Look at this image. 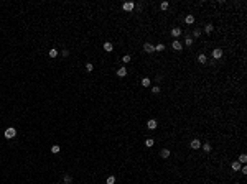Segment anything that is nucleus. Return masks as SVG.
<instances>
[{"instance_id":"obj_1","label":"nucleus","mask_w":247,"mask_h":184,"mask_svg":"<svg viewBox=\"0 0 247 184\" xmlns=\"http://www.w3.org/2000/svg\"><path fill=\"white\" fill-rule=\"evenodd\" d=\"M15 135H16V130L13 128V127H10V128H7V130H5V136H7V138H13Z\"/></svg>"},{"instance_id":"obj_2","label":"nucleus","mask_w":247,"mask_h":184,"mask_svg":"<svg viewBox=\"0 0 247 184\" xmlns=\"http://www.w3.org/2000/svg\"><path fill=\"white\" fill-rule=\"evenodd\" d=\"M222 49L221 48H216V49H213V58H216V59H219V58H222Z\"/></svg>"},{"instance_id":"obj_3","label":"nucleus","mask_w":247,"mask_h":184,"mask_svg":"<svg viewBox=\"0 0 247 184\" xmlns=\"http://www.w3.org/2000/svg\"><path fill=\"white\" fill-rule=\"evenodd\" d=\"M133 8H135V3H133V2H125V3H124V10L125 12H132Z\"/></svg>"},{"instance_id":"obj_4","label":"nucleus","mask_w":247,"mask_h":184,"mask_svg":"<svg viewBox=\"0 0 247 184\" xmlns=\"http://www.w3.org/2000/svg\"><path fill=\"white\" fill-rule=\"evenodd\" d=\"M143 51H145V53H153L155 46H153V44H150V43H145V44H143Z\"/></svg>"},{"instance_id":"obj_5","label":"nucleus","mask_w":247,"mask_h":184,"mask_svg":"<svg viewBox=\"0 0 247 184\" xmlns=\"http://www.w3.org/2000/svg\"><path fill=\"white\" fill-rule=\"evenodd\" d=\"M201 145H203V143H201L199 140H193L191 143H189V146H191L193 150H198V148H201Z\"/></svg>"},{"instance_id":"obj_6","label":"nucleus","mask_w":247,"mask_h":184,"mask_svg":"<svg viewBox=\"0 0 247 184\" xmlns=\"http://www.w3.org/2000/svg\"><path fill=\"white\" fill-rule=\"evenodd\" d=\"M171 46H173V49H176V51H181V49H183V44H181L180 41H176V39L171 43Z\"/></svg>"},{"instance_id":"obj_7","label":"nucleus","mask_w":247,"mask_h":184,"mask_svg":"<svg viewBox=\"0 0 247 184\" xmlns=\"http://www.w3.org/2000/svg\"><path fill=\"white\" fill-rule=\"evenodd\" d=\"M181 35V28H178V26H175V28H171V36H180Z\"/></svg>"},{"instance_id":"obj_8","label":"nucleus","mask_w":247,"mask_h":184,"mask_svg":"<svg viewBox=\"0 0 247 184\" xmlns=\"http://www.w3.org/2000/svg\"><path fill=\"white\" fill-rule=\"evenodd\" d=\"M117 76L119 77H124V76H127V69L122 66V67H119V71H117Z\"/></svg>"},{"instance_id":"obj_9","label":"nucleus","mask_w":247,"mask_h":184,"mask_svg":"<svg viewBox=\"0 0 247 184\" xmlns=\"http://www.w3.org/2000/svg\"><path fill=\"white\" fill-rule=\"evenodd\" d=\"M147 127L150 128V130H155V128H157V120H148Z\"/></svg>"},{"instance_id":"obj_10","label":"nucleus","mask_w":247,"mask_h":184,"mask_svg":"<svg viewBox=\"0 0 247 184\" xmlns=\"http://www.w3.org/2000/svg\"><path fill=\"white\" fill-rule=\"evenodd\" d=\"M185 22H186L188 25H193V23H194V16H193V15H186V16H185Z\"/></svg>"},{"instance_id":"obj_11","label":"nucleus","mask_w":247,"mask_h":184,"mask_svg":"<svg viewBox=\"0 0 247 184\" xmlns=\"http://www.w3.org/2000/svg\"><path fill=\"white\" fill-rule=\"evenodd\" d=\"M104 49L107 51V53H110V51L114 49V46H112V43H109V41H105V43H104Z\"/></svg>"},{"instance_id":"obj_12","label":"nucleus","mask_w":247,"mask_h":184,"mask_svg":"<svg viewBox=\"0 0 247 184\" xmlns=\"http://www.w3.org/2000/svg\"><path fill=\"white\" fill-rule=\"evenodd\" d=\"M231 168L234 169V171H241V163H239V161H234L232 164H231Z\"/></svg>"},{"instance_id":"obj_13","label":"nucleus","mask_w":247,"mask_h":184,"mask_svg":"<svg viewBox=\"0 0 247 184\" xmlns=\"http://www.w3.org/2000/svg\"><path fill=\"white\" fill-rule=\"evenodd\" d=\"M198 61H199L201 64H206V61H208V58H206V54H199V56H198Z\"/></svg>"},{"instance_id":"obj_14","label":"nucleus","mask_w":247,"mask_h":184,"mask_svg":"<svg viewBox=\"0 0 247 184\" xmlns=\"http://www.w3.org/2000/svg\"><path fill=\"white\" fill-rule=\"evenodd\" d=\"M153 145H155V141L152 140V138H147V140H145V146H147V148H152Z\"/></svg>"},{"instance_id":"obj_15","label":"nucleus","mask_w":247,"mask_h":184,"mask_svg":"<svg viewBox=\"0 0 247 184\" xmlns=\"http://www.w3.org/2000/svg\"><path fill=\"white\" fill-rule=\"evenodd\" d=\"M239 163H242V164H246V163H247V155H244V153H242L241 156H239Z\"/></svg>"},{"instance_id":"obj_16","label":"nucleus","mask_w":247,"mask_h":184,"mask_svg":"<svg viewBox=\"0 0 247 184\" xmlns=\"http://www.w3.org/2000/svg\"><path fill=\"white\" fill-rule=\"evenodd\" d=\"M160 156H161V158H168V156H170V150H161Z\"/></svg>"},{"instance_id":"obj_17","label":"nucleus","mask_w":247,"mask_h":184,"mask_svg":"<svg viewBox=\"0 0 247 184\" xmlns=\"http://www.w3.org/2000/svg\"><path fill=\"white\" fill-rule=\"evenodd\" d=\"M213 30H214V26L211 25V23H209V25H206V28H204V31L208 33V35H211V31H213Z\"/></svg>"},{"instance_id":"obj_18","label":"nucleus","mask_w":247,"mask_h":184,"mask_svg":"<svg viewBox=\"0 0 247 184\" xmlns=\"http://www.w3.org/2000/svg\"><path fill=\"white\" fill-rule=\"evenodd\" d=\"M201 146H203V150H204L206 153L211 151V143H204V145H201Z\"/></svg>"},{"instance_id":"obj_19","label":"nucleus","mask_w":247,"mask_h":184,"mask_svg":"<svg viewBox=\"0 0 247 184\" xmlns=\"http://www.w3.org/2000/svg\"><path fill=\"white\" fill-rule=\"evenodd\" d=\"M142 86H143V87H148V86H150V79H148V77H143V79H142Z\"/></svg>"},{"instance_id":"obj_20","label":"nucleus","mask_w":247,"mask_h":184,"mask_svg":"<svg viewBox=\"0 0 247 184\" xmlns=\"http://www.w3.org/2000/svg\"><path fill=\"white\" fill-rule=\"evenodd\" d=\"M185 44H186V46H191V44H193V36H186V39H185Z\"/></svg>"},{"instance_id":"obj_21","label":"nucleus","mask_w":247,"mask_h":184,"mask_svg":"<svg viewBox=\"0 0 247 184\" xmlns=\"http://www.w3.org/2000/svg\"><path fill=\"white\" fill-rule=\"evenodd\" d=\"M49 58H56V56H58V51H56V49L55 48H53V49H49Z\"/></svg>"},{"instance_id":"obj_22","label":"nucleus","mask_w":247,"mask_h":184,"mask_svg":"<svg viewBox=\"0 0 247 184\" xmlns=\"http://www.w3.org/2000/svg\"><path fill=\"white\" fill-rule=\"evenodd\" d=\"M59 150H61L59 145H53L51 146V153H59Z\"/></svg>"},{"instance_id":"obj_23","label":"nucleus","mask_w":247,"mask_h":184,"mask_svg":"<svg viewBox=\"0 0 247 184\" xmlns=\"http://www.w3.org/2000/svg\"><path fill=\"white\" fill-rule=\"evenodd\" d=\"M193 36H194V38H199V36H201V30H199V28H196V30L193 31Z\"/></svg>"},{"instance_id":"obj_24","label":"nucleus","mask_w":247,"mask_h":184,"mask_svg":"<svg viewBox=\"0 0 247 184\" xmlns=\"http://www.w3.org/2000/svg\"><path fill=\"white\" fill-rule=\"evenodd\" d=\"M163 49H165V44H161V43H158L155 46V51H163Z\"/></svg>"},{"instance_id":"obj_25","label":"nucleus","mask_w":247,"mask_h":184,"mask_svg":"<svg viewBox=\"0 0 247 184\" xmlns=\"http://www.w3.org/2000/svg\"><path fill=\"white\" fill-rule=\"evenodd\" d=\"M92 69H94L92 63H87V64H86V71H89V72H91V71H92Z\"/></svg>"},{"instance_id":"obj_26","label":"nucleus","mask_w":247,"mask_h":184,"mask_svg":"<svg viewBox=\"0 0 247 184\" xmlns=\"http://www.w3.org/2000/svg\"><path fill=\"white\" fill-rule=\"evenodd\" d=\"M115 183V178H114V176H109V178H107V184H114Z\"/></svg>"},{"instance_id":"obj_27","label":"nucleus","mask_w":247,"mask_h":184,"mask_svg":"<svg viewBox=\"0 0 247 184\" xmlns=\"http://www.w3.org/2000/svg\"><path fill=\"white\" fill-rule=\"evenodd\" d=\"M160 8H161V10H166V8H168V2H161Z\"/></svg>"},{"instance_id":"obj_28","label":"nucleus","mask_w":247,"mask_h":184,"mask_svg":"<svg viewBox=\"0 0 247 184\" xmlns=\"http://www.w3.org/2000/svg\"><path fill=\"white\" fill-rule=\"evenodd\" d=\"M130 59H132L130 56H129V54H125V56H124V59H122V61H124V63H130Z\"/></svg>"},{"instance_id":"obj_29","label":"nucleus","mask_w":247,"mask_h":184,"mask_svg":"<svg viewBox=\"0 0 247 184\" xmlns=\"http://www.w3.org/2000/svg\"><path fill=\"white\" fill-rule=\"evenodd\" d=\"M64 183H68V184L71 183V176H69V174H66V176H64Z\"/></svg>"},{"instance_id":"obj_30","label":"nucleus","mask_w":247,"mask_h":184,"mask_svg":"<svg viewBox=\"0 0 247 184\" xmlns=\"http://www.w3.org/2000/svg\"><path fill=\"white\" fill-rule=\"evenodd\" d=\"M61 54H63L64 58H68V56H69V51H68V49H63V51H61Z\"/></svg>"},{"instance_id":"obj_31","label":"nucleus","mask_w":247,"mask_h":184,"mask_svg":"<svg viewBox=\"0 0 247 184\" xmlns=\"http://www.w3.org/2000/svg\"><path fill=\"white\" fill-rule=\"evenodd\" d=\"M241 173L242 174H247V166H241Z\"/></svg>"},{"instance_id":"obj_32","label":"nucleus","mask_w":247,"mask_h":184,"mask_svg":"<svg viewBox=\"0 0 247 184\" xmlns=\"http://www.w3.org/2000/svg\"><path fill=\"white\" fill-rule=\"evenodd\" d=\"M152 92H153V94H158V92H160V87H152Z\"/></svg>"},{"instance_id":"obj_33","label":"nucleus","mask_w":247,"mask_h":184,"mask_svg":"<svg viewBox=\"0 0 247 184\" xmlns=\"http://www.w3.org/2000/svg\"><path fill=\"white\" fill-rule=\"evenodd\" d=\"M64 184H68V183H64Z\"/></svg>"}]
</instances>
